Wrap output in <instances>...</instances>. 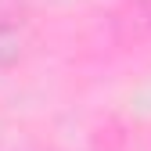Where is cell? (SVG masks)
Wrapping results in <instances>:
<instances>
[{"mask_svg":"<svg viewBox=\"0 0 151 151\" xmlns=\"http://www.w3.org/2000/svg\"><path fill=\"white\" fill-rule=\"evenodd\" d=\"M22 47H25L22 32H18L14 25H7V22H0V68H11L18 58H22Z\"/></svg>","mask_w":151,"mask_h":151,"instance_id":"6da1fadb","label":"cell"}]
</instances>
